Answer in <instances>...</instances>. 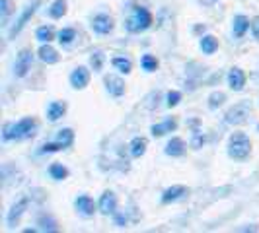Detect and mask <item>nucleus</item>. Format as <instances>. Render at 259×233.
<instances>
[{
	"label": "nucleus",
	"mask_w": 259,
	"mask_h": 233,
	"mask_svg": "<svg viewBox=\"0 0 259 233\" xmlns=\"http://www.w3.org/2000/svg\"><path fill=\"white\" fill-rule=\"evenodd\" d=\"M39 130V123L37 119L33 116H24L20 119L18 123H8L4 125V130H2V138L6 142L10 140H27V138H33Z\"/></svg>",
	"instance_id": "1"
},
{
	"label": "nucleus",
	"mask_w": 259,
	"mask_h": 233,
	"mask_svg": "<svg viewBox=\"0 0 259 233\" xmlns=\"http://www.w3.org/2000/svg\"><path fill=\"white\" fill-rule=\"evenodd\" d=\"M228 157L234 161H246L251 154V140L246 132H234L228 138Z\"/></svg>",
	"instance_id": "2"
},
{
	"label": "nucleus",
	"mask_w": 259,
	"mask_h": 233,
	"mask_svg": "<svg viewBox=\"0 0 259 233\" xmlns=\"http://www.w3.org/2000/svg\"><path fill=\"white\" fill-rule=\"evenodd\" d=\"M150 27H152V14L148 12L144 6L131 8L129 18L125 20V29L129 33H143Z\"/></svg>",
	"instance_id": "3"
},
{
	"label": "nucleus",
	"mask_w": 259,
	"mask_h": 233,
	"mask_svg": "<svg viewBox=\"0 0 259 233\" xmlns=\"http://www.w3.org/2000/svg\"><path fill=\"white\" fill-rule=\"evenodd\" d=\"M249 115H251V101H240V103L232 105V107L226 111L224 121H226V125L238 127V125L247 123Z\"/></svg>",
	"instance_id": "4"
},
{
	"label": "nucleus",
	"mask_w": 259,
	"mask_h": 233,
	"mask_svg": "<svg viewBox=\"0 0 259 233\" xmlns=\"http://www.w3.org/2000/svg\"><path fill=\"white\" fill-rule=\"evenodd\" d=\"M33 65V52L31 49H22L16 56V63H14V74L16 78H26L31 70Z\"/></svg>",
	"instance_id": "5"
},
{
	"label": "nucleus",
	"mask_w": 259,
	"mask_h": 233,
	"mask_svg": "<svg viewBox=\"0 0 259 233\" xmlns=\"http://www.w3.org/2000/svg\"><path fill=\"white\" fill-rule=\"evenodd\" d=\"M92 29H94V33H98V35H109V33L115 29V20L105 12L96 14V16L92 18Z\"/></svg>",
	"instance_id": "6"
},
{
	"label": "nucleus",
	"mask_w": 259,
	"mask_h": 233,
	"mask_svg": "<svg viewBox=\"0 0 259 233\" xmlns=\"http://www.w3.org/2000/svg\"><path fill=\"white\" fill-rule=\"evenodd\" d=\"M90 78H92L90 68H86V66H76V68L70 72L68 82H70L72 90H86L88 84H90Z\"/></svg>",
	"instance_id": "7"
},
{
	"label": "nucleus",
	"mask_w": 259,
	"mask_h": 233,
	"mask_svg": "<svg viewBox=\"0 0 259 233\" xmlns=\"http://www.w3.org/2000/svg\"><path fill=\"white\" fill-rule=\"evenodd\" d=\"M39 4H41V0H35L33 4H29L27 8H24V12L20 14V18L16 20V24H14L12 29H10V39L16 37V35H18V33H20V31H22V29H24V27H26L27 24H29V20L33 18V14L37 12V6H39Z\"/></svg>",
	"instance_id": "8"
},
{
	"label": "nucleus",
	"mask_w": 259,
	"mask_h": 233,
	"mask_svg": "<svg viewBox=\"0 0 259 233\" xmlns=\"http://www.w3.org/2000/svg\"><path fill=\"white\" fill-rule=\"evenodd\" d=\"M104 84H105V90H107V93H109L111 97H123L125 91H127L125 80L121 76H117V74H107V76L104 78Z\"/></svg>",
	"instance_id": "9"
},
{
	"label": "nucleus",
	"mask_w": 259,
	"mask_h": 233,
	"mask_svg": "<svg viewBox=\"0 0 259 233\" xmlns=\"http://www.w3.org/2000/svg\"><path fill=\"white\" fill-rule=\"evenodd\" d=\"M74 208H76V212L80 216L92 218L96 214V210H98V204L94 202V198H92L90 194H80V196L74 198Z\"/></svg>",
	"instance_id": "10"
},
{
	"label": "nucleus",
	"mask_w": 259,
	"mask_h": 233,
	"mask_svg": "<svg viewBox=\"0 0 259 233\" xmlns=\"http://www.w3.org/2000/svg\"><path fill=\"white\" fill-rule=\"evenodd\" d=\"M98 210L104 214V216H113L117 212V196L113 191H105L100 196V202H98Z\"/></svg>",
	"instance_id": "11"
},
{
	"label": "nucleus",
	"mask_w": 259,
	"mask_h": 233,
	"mask_svg": "<svg viewBox=\"0 0 259 233\" xmlns=\"http://www.w3.org/2000/svg\"><path fill=\"white\" fill-rule=\"evenodd\" d=\"M176 130H178V121H176L174 116H168V119H164L162 123L150 127V132H152L154 138H162V136H166L169 132H176Z\"/></svg>",
	"instance_id": "12"
},
{
	"label": "nucleus",
	"mask_w": 259,
	"mask_h": 233,
	"mask_svg": "<svg viewBox=\"0 0 259 233\" xmlns=\"http://www.w3.org/2000/svg\"><path fill=\"white\" fill-rule=\"evenodd\" d=\"M27 204H29V198H22V200H18V202L10 208V212H8V216H6V223H8V227H14V225L20 221V218L26 214Z\"/></svg>",
	"instance_id": "13"
},
{
	"label": "nucleus",
	"mask_w": 259,
	"mask_h": 233,
	"mask_svg": "<svg viewBox=\"0 0 259 233\" xmlns=\"http://www.w3.org/2000/svg\"><path fill=\"white\" fill-rule=\"evenodd\" d=\"M185 194H189V189L187 187H183V185H174V187H169L166 189L164 193H162V204H171V202H178V200H182Z\"/></svg>",
	"instance_id": "14"
},
{
	"label": "nucleus",
	"mask_w": 259,
	"mask_h": 233,
	"mask_svg": "<svg viewBox=\"0 0 259 233\" xmlns=\"http://www.w3.org/2000/svg\"><path fill=\"white\" fill-rule=\"evenodd\" d=\"M228 86H230V90L234 91H242L246 88V72L242 70V68H238V66H234L230 68V72H228Z\"/></svg>",
	"instance_id": "15"
},
{
	"label": "nucleus",
	"mask_w": 259,
	"mask_h": 233,
	"mask_svg": "<svg viewBox=\"0 0 259 233\" xmlns=\"http://www.w3.org/2000/svg\"><path fill=\"white\" fill-rule=\"evenodd\" d=\"M251 27V22L249 18L244 16V14H236L232 20V35L234 39H242L247 33V29Z\"/></svg>",
	"instance_id": "16"
},
{
	"label": "nucleus",
	"mask_w": 259,
	"mask_h": 233,
	"mask_svg": "<svg viewBox=\"0 0 259 233\" xmlns=\"http://www.w3.org/2000/svg\"><path fill=\"white\" fill-rule=\"evenodd\" d=\"M37 56L41 63H45V65H57L59 63V51L51 47V43H41V47H39L37 51Z\"/></svg>",
	"instance_id": "17"
},
{
	"label": "nucleus",
	"mask_w": 259,
	"mask_h": 233,
	"mask_svg": "<svg viewBox=\"0 0 259 233\" xmlns=\"http://www.w3.org/2000/svg\"><path fill=\"white\" fill-rule=\"evenodd\" d=\"M185 142H183L180 136H174V138H169L168 144H166V148H164V154L169 155V157H182L185 154Z\"/></svg>",
	"instance_id": "18"
},
{
	"label": "nucleus",
	"mask_w": 259,
	"mask_h": 233,
	"mask_svg": "<svg viewBox=\"0 0 259 233\" xmlns=\"http://www.w3.org/2000/svg\"><path fill=\"white\" fill-rule=\"evenodd\" d=\"M66 109L68 107H66L65 101H51V103L47 105V119H49V123L61 121L66 115Z\"/></svg>",
	"instance_id": "19"
},
{
	"label": "nucleus",
	"mask_w": 259,
	"mask_h": 233,
	"mask_svg": "<svg viewBox=\"0 0 259 233\" xmlns=\"http://www.w3.org/2000/svg\"><path fill=\"white\" fill-rule=\"evenodd\" d=\"M199 49L207 56L214 54V52L219 51V39L214 37V35H203L201 41H199Z\"/></svg>",
	"instance_id": "20"
},
{
	"label": "nucleus",
	"mask_w": 259,
	"mask_h": 233,
	"mask_svg": "<svg viewBox=\"0 0 259 233\" xmlns=\"http://www.w3.org/2000/svg\"><path fill=\"white\" fill-rule=\"evenodd\" d=\"M76 29L74 27H63L59 33H57V41H59V45L61 47H65V49H68L74 41H76Z\"/></svg>",
	"instance_id": "21"
},
{
	"label": "nucleus",
	"mask_w": 259,
	"mask_h": 233,
	"mask_svg": "<svg viewBox=\"0 0 259 233\" xmlns=\"http://www.w3.org/2000/svg\"><path fill=\"white\" fill-rule=\"evenodd\" d=\"M146 148H148V142H146V138H143V136H135L129 144V152L133 157H143L146 154Z\"/></svg>",
	"instance_id": "22"
},
{
	"label": "nucleus",
	"mask_w": 259,
	"mask_h": 233,
	"mask_svg": "<svg viewBox=\"0 0 259 233\" xmlns=\"http://www.w3.org/2000/svg\"><path fill=\"white\" fill-rule=\"evenodd\" d=\"M68 167L66 165H63V163H59V161H55V163H51L49 165V177H51L53 181H65V179H68Z\"/></svg>",
	"instance_id": "23"
},
{
	"label": "nucleus",
	"mask_w": 259,
	"mask_h": 233,
	"mask_svg": "<svg viewBox=\"0 0 259 233\" xmlns=\"http://www.w3.org/2000/svg\"><path fill=\"white\" fill-rule=\"evenodd\" d=\"M66 12H68L66 0H55L51 6H49V10H47V14L51 16L53 20H61L63 16H66Z\"/></svg>",
	"instance_id": "24"
},
{
	"label": "nucleus",
	"mask_w": 259,
	"mask_h": 233,
	"mask_svg": "<svg viewBox=\"0 0 259 233\" xmlns=\"http://www.w3.org/2000/svg\"><path fill=\"white\" fill-rule=\"evenodd\" d=\"M111 65L115 68L119 74H131L133 72V63H131V59L127 56H113V61H111Z\"/></svg>",
	"instance_id": "25"
},
{
	"label": "nucleus",
	"mask_w": 259,
	"mask_h": 233,
	"mask_svg": "<svg viewBox=\"0 0 259 233\" xmlns=\"http://www.w3.org/2000/svg\"><path fill=\"white\" fill-rule=\"evenodd\" d=\"M57 142L61 144L63 148H70L72 144H74V130L72 129H61L59 132H57V138H55Z\"/></svg>",
	"instance_id": "26"
},
{
	"label": "nucleus",
	"mask_w": 259,
	"mask_h": 233,
	"mask_svg": "<svg viewBox=\"0 0 259 233\" xmlns=\"http://www.w3.org/2000/svg\"><path fill=\"white\" fill-rule=\"evenodd\" d=\"M35 39L39 43H51L53 39H57V33L51 26H41L35 29Z\"/></svg>",
	"instance_id": "27"
},
{
	"label": "nucleus",
	"mask_w": 259,
	"mask_h": 233,
	"mask_svg": "<svg viewBox=\"0 0 259 233\" xmlns=\"http://www.w3.org/2000/svg\"><path fill=\"white\" fill-rule=\"evenodd\" d=\"M37 229L39 231H57V221L53 216H47V214H41L37 218Z\"/></svg>",
	"instance_id": "28"
},
{
	"label": "nucleus",
	"mask_w": 259,
	"mask_h": 233,
	"mask_svg": "<svg viewBox=\"0 0 259 233\" xmlns=\"http://www.w3.org/2000/svg\"><path fill=\"white\" fill-rule=\"evenodd\" d=\"M14 14V6L10 0H0V22H2V27L8 26V20Z\"/></svg>",
	"instance_id": "29"
},
{
	"label": "nucleus",
	"mask_w": 259,
	"mask_h": 233,
	"mask_svg": "<svg viewBox=\"0 0 259 233\" xmlns=\"http://www.w3.org/2000/svg\"><path fill=\"white\" fill-rule=\"evenodd\" d=\"M141 68H143L144 72H156L158 70V59L152 56V54H143V59H141Z\"/></svg>",
	"instance_id": "30"
},
{
	"label": "nucleus",
	"mask_w": 259,
	"mask_h": 233,
	"mask_svg": "<svg viewBox=\"0 0 259 233\" xmlns=\"http://www.w3.org/2000/svg\"><path fill=\"white\" fill-rule=\"evenodd\" d=\"M208 109H219V107H222L224 105V101H226V93L224 91H212L210 95H208Z\"/></svg>",
	"instance_id": "31"
},
{
	"label": "nucleus",
	"mask_w": 259,
	"mask_h": 233,
	"mask_svg": "<svg viewBox=\"0 0 259 233\" xmlns=\"http://www.w3.org/2000/svg\"><path fill=\"white\" fill-rule=\"evenodd\" d=\"M104 63H105V54L102 51H96L90 54V66L94 72H102V68H104Z\"/></svg>",
	"instance_id": "32"
},
{
	"label": "nucleus",
	"mask_w": 259,
	"mask_h": 233,
	"mask_svg": "<svg viewBox=\"0 0 259 233\" xmlns=\"http://www.w3.org/2000/svg\"><path fill=\"white\" fill-rule=\"evenodd\" d=\"M61 150H65V148H63L61 144L55 140V142H45V144H43V146L39 148L37 154H41V155H43V154H55V152H61Z\"/></svg>",
	"instance_id": "33"
},
{
	"label": "nucleus",
	"mask_w": 259,
	"mask_h": 233,
	"mask_svg": "<svg viewBox=\"0 0 259 233\" xmlns=\"http://www.w3.org/2000/svg\"><path fill=\"white\" fill-rule=\"evenodd\" d=\"M182 91H178V90H171L166 93V105H168L169 109L171 107H178L180 105V101H182Z\"/></svg>",
	"instance_id": "34"
},
{
	"label": "nucleus",
	"mask_w": 259,
	"mask_h": 233,
	"mask_svg": "<svg viewBox=\"0 0 259 233\" xmlns=\"http://www.w3.org/2000/svg\"><path fill=\"white\" fill-rule=\"evenodd\" d=\"M205 142H207L205 134H203L201 130H193V136H191V148H193V150H199V148H203V144Z\"/></svg>",
	"instance_id": "35"
},
{
	"label": "nucleus",
	"mask_w": 259,
	"mask_h": 233,
	"mask_svg": "<svg viewBox=\"0 0 259 233\" xmlns=\"http://www.w3.org/2000/svg\"><path fill=\"white\" fill-rule=\"evenodd\" d=\"M113 218H115V225H119V227H125V225H127V221H129L127 214H123V212H119V210L113 214Z\"/></svg>",
	"instance_id": "36"
},
{
	"label": "nucleus",
	"mask_w": 259,
	"mask_h": 233,
	"mask_svg": "<svg viewBox=\"0 0 259 233\" xmlns=\"http://www.w3.org/2000/svg\"><path fill=\"white\" fill-rule=\"evenodd\" d=\"M158 101H160V93H158V91H156V93H150L146 107H148V109H156V107H158Z\"/></svg>",
	"instance_id": "37"
},
{
	"label": "nucleus",
	"mask_w": 259,
	"mask_h": 233,
	"mask_svg": "<svg viewBox=\"0 0 259 233\" xmlns=\"http://www.w3.org/2000/svg\"><path fill=\"white\" fill-rule=\"evenodd\" d=\"M251 35H253V39L259 43V16H255V18L251 20Z\"/></svg>",
	"instance_id": "38"
},
{
	"label": "nucleus",
	"mask_w": 259,
	"mask_h": 233,
	"mask_svg": "<svg viewBox=\"0 0 259 233\" xmlns=\"http://www.w3.org/2000/svg\"><path fill=\"white\" fill-rule=\"evenodd\" d=\"M257 132H259V125H257Z\"/></svg>",
	"instance_id": "39"
}]
</instances>
